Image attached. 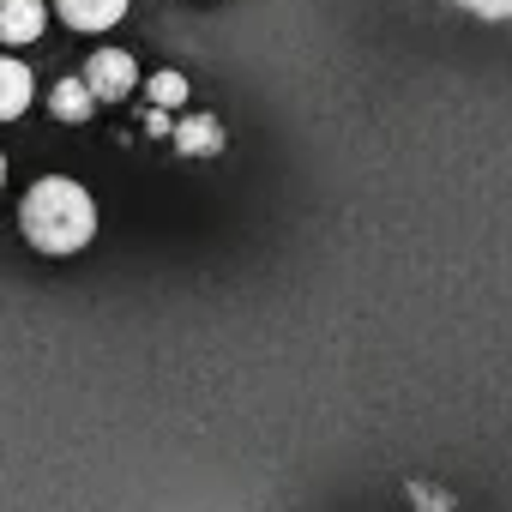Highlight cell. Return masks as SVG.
Returning a JSON list of instances; mask_svg holds the SVG:
<instances>
[{"instance_id": "obj_1", "label": "cell", "mask_w": 512, "mask_h": 512, "mask_svg": "<svg viewBox=\"0 0 512 512\" xmlns=\"http://www.w3.org/2000/svg\"><path fill=\"white\" fill-rule=\"evenodd\" d=\"M19 229L31 247L43 253H79L91 235H97V205L79 181L67 175H49L25 193V211H19Z\"/></svg>"}, {"instance_id": "obj_2", "label": "cell", "mask_w": 512, "mask_h": 512, "mask_svg": "<svg viewBox=\"0 0 512 512\" xmlns=\"http://www.w3.org/2000/svg\"><path fill=\"white\" fill-rule=\"evenodd\" d=\"M133 85H139V67H133L127 49H97L91 55V67H85L91 103H121V97H133Z\"/></svg>"}, {"instance_id": "obj_3", "label": "cell", "mask_w": 512, "mask_h": 512, "mask_svg": "<svg viewBox=\"0 0 512 512\" xmlns=\"http://www.w3.org/2000/svg\"><path fill=\"white\" fill-rule=\"evenodd\" d=\"M49 25V7L43 0H0V43H37Z\"/></svg>"}, {"instance_id": "obj_4", "label": "cell", "mask_w": 512, "mask_h": 512, "mask_svg": "<svg viewBox=\"0 0 512 512\" xmlns=\"http://www.w3.org/2000/svg\"><path fill=\"white\" fill-rule=\"evenodd\" d=\"M31 97H37V79H31V67L0 55V121H19V115L31 109Z\"/></svg>"}, {"instance_id": "obj_5", "label": "cell", "mask_w": 512, "mask_h": 512, "mask_svg": "<svg viewBox=\"0 0 512 512\" xmlns=\"http://www.w3.org/2000/svg\"><path fill=\"white\" fill-rule=\"evenodd\" d=\"M121 13H127V0H61V19L73 31H109L121 25Z\"/></svg>"}, {"instance_id": "obj_6", "label": "cell", "mask_w": 512, "mask_h": 512, "mask_svg": "<svg viewBox=\"0 0 512 512\" xmlns=\"http://www.w3.org/2000/svg\"><path fill=\"white\" fill-rule=\"evenodd\" d=\"M175 145H181L187 157H211V151H223V127H217L211 115H193V121H181Z\"/></svg>"}, {"instance_id": "obj_7", "label": "cell", "mask_w": 512, "mask_h": 512, "mask_svg": "<svg viewBox=\"0 0 512 512\" xmlns=\"http://www.w3.org/2000/svg\"><path fill=\"white\" fill-rule=\"evenodd\" d=\"M49 109L61 115V121H91V91H85V79H61L55 85V97H49Z\"/></svg>"}, {"instance_id": "obj_8", "label": "cell", "mask_w": 512, "mask_h": 512, "mask_svg": "<svg viewBox=\"0 0 512 512\" xmlns=\"http://www.w3.org/2000/svg\"><path fill=\"white\" fill-rule=\"evenodd\" d=\"M151 103H157V109H181V103H187V79H181V73H157V79H151Z\"/></svg>"}, {"instance_id": "obj_9", "label": "cell", "mask_w": 512, "mask_h": 512, "mask_svg": "<svg viewBox=\"0 0 512 512\" xmlns=\"http://www.w3.org/2000/svg\"><path fill=\"white\" fill-rule=\"evenodd\" d=\"M476 19H512V0H464Z\"/></svg>"}, {"instance_id": "obj_10", "label": "cell", "mask_w": 512, "mask_h": 512, "mask_svg": "<svg viewBox=\"0 0 512 512\" xmlns=\"http://www.w3.org/2000/svg\"><path fill=\"white\" fill-rule=\"evenodd\" d=\"M0 187H7V157H0Z\"/></svg>"}]
</instances>
